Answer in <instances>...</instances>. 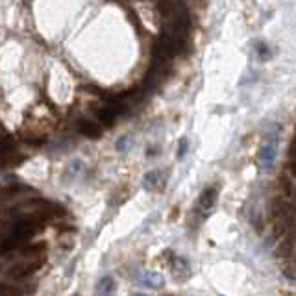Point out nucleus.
Instances as JSON below:
<instances>
[{"mask_svg": "<svg viewBox=\"0 0 296 296\" xmlns=\"http://www.w3.org/2000/svg\"><path fill=\"white\" fill-rule=\"evenodd\" d=\"M167 183V172L165 170H150L143 178V187L146 191H158Z\"/></svg>", "mask_w": 296, "mask_h": 296, "instance_id": "3", "label": "nucleus"}, {"mask_svg": "<svg viewBox=\"0 0 296 296\" xmlns=\"http://www.w3.org/2000/svg\"><path fill=\"white\" fill-rule=\"evenodd\" d=\"M21 252H23V255H28L30 259L43 257V254H45V243H39V245H28V246H24Z\"/></svg>", "mask_w": 296, "mask_h": 296, "instance_id": "8", "label": "nucleus"}, {"mask_svg": "<svg viewBox=\"0 0 296 296\" xmlns=\"http://www.w3.org/2000/svg\"><path fill=\"white\" fill-rule=\"evenodd\" d=\"M215 200H217V189L211 187V189L204 191V195L200 196V205H202L204 209H211Z\"/></svg>", "mask_w": 296, "mask_h": 296, "instance_id": "9", "label": "nucleus"}, {"mask_svg": "<svg viewBox=\"0 0 296 296\" xmlns=\"http://www.w3.org/2000/svg\"><path fill=\"white\" fill-rule=\"evenodd\" d=\"M115 291H117V283H115L113 276H104L96 283L94 296H115Z\"/></svg>", "mask_w": 296, "mask_h": 296, "instance_id": "5", "label": "nucleus"}, {"mask_svg": "<svg viewBox=\"0 0 296 296\" xmlns=\"http://www.w3.org/2000/svg\"><path fill=\"white\" fill-rule=\"evenodd\" d=\"M78 132L82 136L89 137V139H98L102 136V128L96 122H91V120H80L78 122Z\"/></svg>", "mask_w": 296, "mask_h": 296, "instance_id": "6", "label": "nucleus"}, {"mask_svg": "<svg viewBox=\"0 0 296 296\" xmlns=\"http://www.w3.org/2000/svg\"><path fill=\"white\" fill-rule=\"evenodd\" d=\"M139 283L146 289H161L165 285V278L159 272H143L139 276Z\"/></svg>", "mask_w": 296, "mask_h": 296, "instance_id": "4", "label": "nucleus"}, {"mask_svg": "<svg viewBox=\"0 0 296 296\" xmlns=\"http://www.w3.org/2000/svg\"><path fill=\"white\" fill-rule=\"evenodd\" d=\"M187 148H189L187 139H182V141H180V146H178V159H183V156L187 154Z\"/></svg>", "mask_w": 296, "mask_h": 296, "instance_id": "11", "label": "nucleus"}, {"mask_svg": "<svg viewBox=\"0 0 296 296\" xmlns=\"http://www.w3.org/2000/svg\"><path fill=\"white\" fill-rule=\"evenodd\" d=\"M132 296H146V295H143V293H136V295H132Z\"/></svg>", "mask_w": 296, "mask_h": 296, "instance_id": "13", "label": "nucleus"}, {"mask_svg": "<svg viewBox=\"0 0 296 296\" xmlns=\"http://www.w3.org/2000/svg\"><path fill=\"white\" fill-rule=\"evenodd\" d=\"M72 296H78V295H72Z\"/></svg>", "mask_w": 296, "mask_h": 296, "instance_id": "14", "label": "nucleus"}, {"mask_svg": "<svg viewBox=\"0 0 296 296\" xmlns=\"http://www.w3.org/2000/svg\"><path fill=\"white\" fill-rule=\"evenodd\" d=\"M276 154H278V137L267 136L259 148V165L263 170H271L274 167Z\"/></svg>", "mask_w": 296, "mask_h": 296, "instance_id": "2", "label": "nucleus"}, {"mask_svg": "<svg viewBox=\"0 0 296 296\" xmlns=\"http://www.w3.org/2000/svg\"><path fill=\"white\" fill-rule=\"evenodd\" d=\"M43 265H45L43 257L26 259V261H17L6 269V276H9V278H13V279L28 278V276H32V274H35V272L39 271Z\"/></svg>", "mask_w": 296, "mask_h": 296, "instance_id": "1", "label": "nucleus"}, {"mask_svg": "<svg viewBox=\"0 0 296 296\" xmlns=\"http://www.w3.org/2000/svg\"><path fill=\"white\" fill-rule=\"evenodd\" d=\"M128 148H130V139L128 137H120L117 141V150L118 152H126Z\"/></svg>", "mask_w": 296, "mask_h": 296, "instance_id": "12", "label": "nucleus"}, {"mask_svg": "<svg viewBox=\"0 0 296 296\" xmlns=\"http://www.w3.org/2000/svg\"><path fill=\"white\" fill-rule=\"evenodd\" d=\"M170 267H172V271L176 272V274H187V272H189V265H187V261L185 259H182V257L174 259Z\"/></svg>", "mask_w": 296, "mask_h": 296, "instance_id": "10", "label": "nucleus"}, {"mask_svg": "<svg viewBox=\"0 0 296 296\" xmlns=\"http://www.w3.org/2000/svg\"><path fill=\"white\" fill-rule=\"evenodd\" d=\"M24 291L9 281H0V296H23Z\"/></svg>", "mask_w": 296, "mask_h": 296, "instance_id": "7", "label": "nucleus"}]
</instances>
